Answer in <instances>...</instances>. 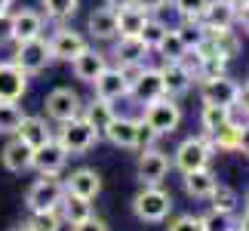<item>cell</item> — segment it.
Returning <instances> with one entry per match:
<instances>
[{
	"label": "cell",
	"instance_id": "32",
	"mask_svg": "<svg viewBox=\"0 0 249 231\" xmlns=\"http://www.w3.org/2000/svg\"><path fill=\"white\" fill-rule=\"evenodd\" d=\"M25 111L18 102H0V136H16Z\"/></svg>",
	"mask_w": 249,
	"mask_h": 231
},
{
	"label": "cell",
	"instance_id": "45",
	"mask_svg": "<svg viewBox=\"0 0 249 231\" xmlns=\"http://www.w3.org/2000/svg\"><path fill=\"white\" fill-rule=\"evenodd\" d=\"M234 108H240L246 117H249V83H243V86H240V93H237V105H234Z\"/></svg>",
	"mask_w": 249,
	"mask_h": 231
},
{
	"label": "cell",
	"instance_id": "49",
	"mask_svg": "<svg viewBox=\"0 0 249 231\" xmlns=\"http://www.w3.org/2000/svg\"><path fill=\"white\" fill-rule=\"evenodd\" d=\"M9 6H13V0H0V16L9 13Z\"/></svg>",
	"mask_w": 249,
	"mask_h": 231
},
{
	"label": "cell",
	"instance_id": "39",
	"mask_svg": "<svg viewBox=\"0 0 249 231\" xmlns=\"http://www.w3.org/2000/svg\"><path fill=\"white\" fill-rule=\"evenodd\" d=\"M163 34H166V25H163V22H157V19H148L139 37H142V40H145V43L151 46V50H154V46L160 43V37H163Z\"/></svg>",
	"mask_w": 249,
	"mask_h": 231
},
{
	"label": "cell",
	"instance_id": "40",
	"mask_svg": "<svg viewBox=\"0 0 249 231\" xmlns=\"http://www.w3.org/2000/svg\"><path fill=\"white\" fill-rule=\"evenodd\" d=\"M166 231H203V225H200V216H191V213H181L169 222Z\"/></svg>",
	"mask_w": 249,
	"mask_h": 231
},
{
	"label": "cell",
	"instance_id": "20",
	"mask_svg": "<svg viewBox=\"0 0 249 231\" xmlns=\"http://www.w3.org/2000/svg\"><path fill=\"white\" fill-rule=\"evenodd\" d=\"M117 9V37H136L142 34L145 22L151 19L148 9H142L139 3H123V6H114Z\"/></svg>",
	"mask_w": 249,
	"mask_h": 231
},
{
	"label": "cell",
	"instance_id": "10",
	"mask_svg": "<svg viewBox=\"0 0 249 231\" xmlns=\"http://www.w3.org/2000/svg\"><path fill=\"white\" fill-rule=\"evenodd\" d=\"M169 167H172V160L166 157L163 151H157V148H145L139 154V182L142 185H160L166 176H169Z\"/></svg>",
	"mask_w": 249,
	"mask_h": 231
},
{
	"label": "cell",
	"instance_id": "12",
	"mask_svg": "<svg viewBox=\"0 0 249 231\" xmlns=\"http://www.w3.org/2000/svg\"><path fill=\"white\" fill-rule=\"evenodd\" d=\"M154 53L151 46L142 40V37H117V43H114V62H117V68H139V65H145V59Z\"/></svg>",
	"mask_w": 249,
	"mask_h": 231
},
{
	"label": "cell",
	"instance_id": "4",
	"mask_svg": "<svg viewBox=\"0 0 249 231\" xmlns=\"http://www.w3.org/2000/svg\"><path fill=\"white\" fill-rule=\"evenodd\" d=\"M213 154H215V148H213V142H209L206 136H191V139H185L176 148L172 167H176L178 173H191V170L209 167V163H213Z\"/></svg>",
	"mask_w": 249,
	"mask_h": 231
},
{
	"label": "cell",
	"instance_id": "35",
	"mask_svg": "<svg viewBox=\"0 0 249 231\" xmlns=\"http://www.w3.org/2000/svg\"><path fill=\"white\" fill-rule=\"evenodd\" d=\"M206 200H213V210H218V213H234L237 210V191L228 188V185H218V182H215L213 194Z\"/></svg>",
	"mask_w": 249,
	"mask_h": 231
},
{
	"label": "cell",
	"instance_id": "42",
	"mask_svg": "<svg viewBox=\"0 0 249 231\" xmlns=\"http://www.w3.org/2000/svg\"><path fill=\"white\" fill-rule=\"evenodd\" d=\"M6 43H16V37H13V13L0 16V46H6Z\"/></svg>",
	"mask_w": 249,
	"mask_h": 231
},
{
	"label": "cell",
	"instance_id": "27",
	"mask_svg": "<svg viewBox=\"0 0 249 231\" xmlns=\"http://www.w3.org/2000/svg\"><path fill=\"white\" fill-rule=\"evenodd\" d=\"M59 213H62V222H68V225H77V222H83V219L95 216L92 213V200L80 197V194H71V191H65V197L59 204Z\"/></svg>",
	"mask_w": 249,
	"mask_h": 231
},
{
	"label": "cell",
	"instance_id": "8",
	"mask_svg": "<svg viewBox=\"0 0 249 231\" xmlns=\"http://www.w3.org/2000/svg\"><path fill=\"white\" fill-rule=\"evenodd\" d=\"M163 96V77H160V68H148L142 65L136 71V77L129 80V99H136L139 105H148Z\"/></svg>",
	"mask_w": 249,
	"mask_h": 231
},
{
	"label": "cell",
	"instance_id": "26",
	"mask_svg": "<svg viewBox=\"0 0 249 231\" xmlns=\"http://www.w3.org/2000/svg\"><path fill=\"white\" fill-rule=\"evenodd\" d=\"M185 176V191H188V197H194V200H206L209 194H213V188H215V173L209 170V167H200V170H191V173H181Z\"/></svg>",
	"mask_w": 249,
	"mask_h": 231
},
{
	"label": "cell",
	"instance_id": "24",
	"mask_svg": "<svg viewBox=\"0 0 249 231\" xmlns=\"http://www.w3.org/2000/svg\"><path fill=\"white\" fill-rule=\"evenodd\" d=\"M31 157H34V148H28L22 139H9L3 151H0V160H3V167L9 173H25V170H31Z\"/></svg>",
	"mask_w": 249,
	"mask_h": 231
},
{
	"label": "cell",
	"instance_id": "17",
	"mask_svg": "<svg viewBox=\"0 0 249 231\" xmlns=\"http://www.w3.org/2000/svg\"><path fill=\"white\" fill-rule=\"evenodd\" d=\"M160 77H163V96H169V99H178V96H185L194 86V74L181 62H163Z\"/></svg>",
	"mask_w": 249,
	"mask_h": 231
},
{
	"label": "cell",
	"instance_id": "23",
	"mask_svg": "<svg viewBox=\"0 0 249 231\" xmlns=\"http://www.w3.org/2000/svg\"><path fill=\"white\" fill-rule=\"evenodd\" d=\"M200 22L206 28H234L237 22V6L231 0H209L206 9L200 13Z\"/></svg>",
	"mask_w": 249,
	"mask_h": 231
},
{
	"label": "cell",
	"instance_id": "18",
	"mask_svg": "<svg viewBox=\"0 0 249 231\" xmlns=\"http://www.w3.org/2000/svg\"><path fill=\"white\" fill-rule=\"evenodd\" d=\"M86 31H89L95 40H114V37H117V9L108 6V3L92 9L89 19H86Z\"/></svg>",
	"mask_w": 249,
	"mask_h": 231
},
{
	"label": "cell",
	"instance_id": "46",
	"mask_svg": "<svg viewBox=\"0 0 249 231\" xmlns=\"http://www.w3.org/2000/svg\"><path fill=\"white\" fill-rule=\"evenodd\" d=\"M132 3H139L142 9H148V13H157V9H163L169 0H132Z\"/></svg>",
	"mask_w": 249,
	"mask_h": 231
},
{
	"label": "cell",
	"instance_id": "11",
	"mask_svg": "<svg viewBox=\"0 0 249 231\" xmlns=\"http://www.w3.org/2000/svg\"><path fill=\"white\" fill-rule=\"evenodd\" d=\"M31 167L40 173V176H59V173L68 167V151H65L55 136L46 142V145L34 148V157H31Z\"/></svg>",
	"mask_w": 249,
	"mask_h": 231
},
{
	"label": "cell",
	"instance_id": "41",
	"mask_svg": "<svg viewBox=\"0 0 249 231\" xmlns=\"http://www.w3.org/2000/svg\"><path fill=\"white\" fill-rule=\"evenodd\" d=\"M157 139H160L157 133L151 130L148 123H142V120H139V133H136V148H139V151H145V148H154V142H157Z\"/></svg>",
	"mask_w": 249,
	"mask_h": 231
},
{
	"label": "cell",
	"instance_id": "19",
	"mask_svg": "<svg viewBox=\"0 0 249 231\" xmlns=\"http://www.w3.org/2000/svg\"><path fill=\"white\" fill-rule=\"evenodd\" d=\"M136 133H139L136 117H120V114H114V120L105 127L102 136L108 139L114 148H136Z\"/></svg>",
	"mask_w": 249,
	"mask_h": 231
},
{
	"label": "cell",
	"instance_id": "37",
	"mask_svg": "<svg viewBox=\"0 0 249 231\" xmlns=\"http://www.w3.org/2000/svg\"><path fill=\"white\" fill-rule=\"evenodd\" d=\"M200 225H203V231H234V219L231 213H218V210H209L206 216H200Z\"/></svg>",
	"mask_w": 249,
	"mask_h": 231
},
{
	"label": "cell",
	"instance_id": "14",
	"mask_svg": "<svg viewBox=\"0 0 249 231\" xmlns=\"http://www.w3.org/2000/svg\"><path fill=\"white\" fill-rule=\"evenodd\" d=\"M92 86H95V96H99V99H108V102H120V99L129 96V80L117 65H108V68L92 80Z\"/></svg>",
	"mask_w": 249,
	"mask_h": 231
},
{
	"label": "cell",
	"instance_id": "7",
	"mask_svg": "<svg viewBox=\"0 0 249 231\" xmlns=\"http://www.w3.org/2000/svg\"><path fill=\"white\" fill-rule=\"evenodd\" d=\"M43 105H46V117L55 120V123H65V120L77 117V114L83 111V99L71 90V86H59V90H53L50 96H46Z\"/></svg>",
	"mask_w": 249,
	"mask_h": 231
},
{
	"label": "cell",
	"instance_id": "9",
	"mask_svg": "<svg viewBox=\"0 0 249 231\" xmlns=\"http://www.w3.org/2000/svg\"><path fill=\"white\" fill-rule=\"evenodd\" d=\"M237 93H240V83L231 80L228 74L203 77V83H200V99L209 102V105H228V108H234Z\"/></svg>",
	"mask_w": 249,
	"mask_h": 231
},
{
	"label": "cell",
	"instance_id": "2",
	"mask_svg": "<svg viewBox=\"0 0 249 231\" xmlns=\"http://www.w3.org/2000/svg\"><path fill=\"white\" fill-rule=\"evenodd\" d=\"M132 213H136L139 222H148V225H157L163 219H169V213H172L169 191H163L160 185H145L132 197Z\"/></svg>",
	"mask_w": 249,
	"mask_h": 231
},
{
	"label": "cell",
	"instance_id": "38",
	"mask_svg": "<svg viewBox=\"0 0 249 231\" xmlns=\"http://www.w3.org/2000/svg\"><path fill=\"white\" fill-rule=\"evenodd\" d=\"M209 0H172V6H176V13L181 19H200V13L206 9Z\"/></svg>",
	"mask_w": 249,
	"mask_h": 231
},
{
	"label": "cell",
	"instance_id": "5",
	"mask_svg": "<svg viewBox=\"0 0 249 231\" xmlns=\"http://www.w3.org/2000/svg\"><path fill=\"white\" fill-rule=\"evenodd\" d=\"M62 197H65V182L59 176H40L25 191V207L28 213H34V210H59Z\"/></svg>",
	"mask_w": 249,
	"mask_h": 231
},
{
	"label": "cell",
	"instance_id": "50",
	"mask_svg": "<svg viewBox=\"0 0 249 231\" xmlns=\"http://www.w3.org/2000/svg\"><path fill=\"white\" fill-rule=\"evenodd\" d=\"M108 6H123V3H132V0H105Z\"/></svg>",
	"mask_w": 249,
	"mask_h": 231
},
{
	"label": "cell",
	"instance_id": "16",
	"mask_svg": "<svg viewBox=\"0 0 249 231\" xmlns=\"http://www.w3.org/2000/svg\"><path fill=\"white\" fill-rule=\"evenodd\" d=\"M28 93V74L16 62H0V102H18Z\"/></svg>",
	"mask_w": 249,
	"mask_h": 231
},
{
	"label": "cell",
	"instance_id": "1",
	"mask_svg": "<svg viewBox=\"0 0 249 231\" xmlns=\"http://www.w3.org/2000/svg\"><path fill=\"white\" fill-rule=\"evenodd\" d=\"M99 139H102V133L92 127L86 117H71V120H65L59 123V136H55V142L68 151V157H83L89 148L99 145Z\"/></svg>",
	"mask_w": 249,
	"mask_h": 231
},
{
	"label": "cell",
	"instance_id": "13",
	"mask_svg": "<svg viewBox=\"0 0 249 231\" xmlns=\"http://www.w3.org/2000/svg\"><path fill=\"white\" fill-rule=\"evenodd\" d=\"M46 43H50V56H53V62H71L74 56H77L83 46H86L83 34H80V31H74V28H65V25L55 28V34H53Z\"/></svg>",
	"mask_w": 249,
	"mask_h": 231
},
{
	"label": "cell",
	"instance_id": "51",
	"mask_svg": "<svg viewBox=\"0 0 249 231\" xmlns=\"http://www.w3.org/2000/svg\"><path fill=\"white\" fill-rule=\"evenodd\" d=\"M231 3H234L237 9H240V6H246V3H249V0H231Z\"/></svg>",
	"mask_w": 249,
	"mask_h": 231
},
{
	"label": "cell",
	"instance_id": "33",
	"mask_svg": "<svg viewBox=\"0 0 249 231\" xmlns=\"http://www.w3.org/2000/svg\"><path fill=\"white\" fill-rule=\"evenodd\" d=\"M25 225L31 231H62V213L59 210H34Z\"/></svg>",
	"mask_w": 249,
	"mask_h": 231
},
{
	"label": "cell",
	"instance_id": "48",
	"mask_svg": "<svg viewBox=\"0 0 249 231\" xmlns=\"http://www.w3.org/2000/svg\"><path fill=\"white\" fill-rule=\"evenodd\" d=\"M237 228H240V231H249V207L243 210V216H240V222H237Z\"/></svg>",
	"mask_w": 249,
	"mask_h": 231
},
{
	"label": "cell",
	"instance_id": "47",
	"mask_svg": "<svg viewBox=\"0 0 249 231\" xmlns=\"http://www.w3.org/2000/svg\"><path fill=\"white\" fill-rule=\"evenodd\" d=\"M237 22H240V28H243V31L249 34V3L237 9Z\"/></svg>",
	"mask_w": 249,
	"mask_h": 231
},
{
	"label": "cell",
	"instance_id": "6",
	"mask_svg": "<svg viewBox=\"0 0 249 231\" xmlns=\"http://www.w3.org/2000/svg\"><path fill=\"white\" fill-rule=\"evenodd\" d=\"M13 62H16L25 74H40L46 65L53 62V56H50V43H46L43 37H34V40H22V43L16 46Z\"/></svg>",
	"mask_w": 249,
	"mask_h": 231
},
{
	"label": "cell",
	"instance_id": "21",
	"mask_svg": "<svg viewBox=\"0 0 249 231\" xmlns=\"http://www.w3.org/2000/svg\"><path fill=\"white\" fill-rule=\"evenodd\" d=\"M65 191L95 200V197H99V191H102V176H99L92 167H80V170H74L71 176H68V182H65Z\"/></svg>",
	"mask_w": 249,
	"mask_h": 231
},
{
	"label": "cell",
	"instance_id": "30",
	"mask_svg": "<svg viewBox=\"0 0 249 231\" xmlns=\"http://www.w3.org/2000/svg\"><path fill=\"white\" fill-rule=\"evenodd\" d=\"M154 53L163 56V62H181V56L188 53V46L181 43V37L176 34V28H166V34L160 37V43L154 46Z\"/></svg>",
	"mask_w": 249,
	"mask_h": 231
},
{
	"label": "cell",
	"instance_id": "29",
	"mask_svg": "<svg viewBox=\"0 0 249 231\" xmlns=\"http://www.w3.org/2000/svg\"><path fill=\"white\" fill-rule=\"evenodd\" d=\"M234 120V108H228V105H209L203 102V114H200V123H203V133L206 136H213L225 127V123Z\"/></svg>",
	"mask_w": 249,
	"mask_h": 231
},
{
	"label": "cell",
	"instance_id": "22",
	"mask_svg": "<svg viewBox=\"0 0 249 231\" xmlns=\"http://www.w3.org/2000/svg\"><path fill=\"white\" fill-rule=\"evenodd\" d=\"M16 136L22 139L28 148H40V145H46V142L53 139V130H50V123H46L43 117H31V114H25L22 123H18V130H16Z\"/></svg>",
	"mask_w": 249,
	"mask_h": 231
},
{
	"label": "cell",
	"instance_id": "52",
	"mask_svg": "<svg viewBox=\"0 0 249 231\" xmlns=\"http://www.w3.org/2000/svg\"><path fill=\"white\" fill-rule=\"evenodd\" d=\"M13 231H31V228H28V225H22V228H13Z\"/></svg>",
	"mask_w": 249,
	"mask_h": 231
},
{
	"label": "cell",
	"instance_id": "43",
	"mask_svg": "<svg viewBox=\"0 0 249 231\" xmlns=\"http://www.w3.org/2000/svg\"><path fill=\"white\" fill-rule=\"evenodd\" d=\"M71 231H111V228H108V222H105V219L89 216V219H83V222L71 225Z\"/></svg>",
	"mask_w": 249,
	"mask_h": 231
},
{
	"label": "cell",
	"instance_id": "31",
	"mask_svg": "<svg viewBox=\"0 0 249 231\" xmlns=\"http://www.w3.org/2000/svg\"><path fill=\"white\" fill-rule=\"evenodd\" d=\"M176 34L181 37V43H185L188 50H197V46L206 40V25L200 22V19H185V22L176 28Z\"/></svg>",
	"mask_w": 249,
	"mask_h": 231
},
{
	"label": "cell",
	"instance_id": "36",
	"mask_svg": "<svg viewBox=\"0 0 249 231\" xmlns=\"http://www.w3.org/2000/svg\"><path fill=\"white\" fill-rule=\"evenodd\" d=\"M80 0H43V9L46 16L55 19V22H65V19H71L74 13H77Z\"/></svg>",
	"mask_w": 249,
	"mask_h": 231
},
{
	"label": "cell",
	"instance_id": "28",
	"mask_svg": "<svg viewBox=\"0 0 249 231\" xmlns=\"http://www.w3.org/2000/svg\"><path fill=\"white\" fill-rule=\"evenodd\" d=\"M114 114H117V111H114V102L99 99V96H95L92 102H86V105H83L80 117H86V120H89L99 133H105V127H108V123L114 120Z\"/></svg>",
	"mask_w": 249,
	"mask_h": 231
},
{
	"label": "cell",
	"instance_id": "3",
	"mask_svg": "<svg viewBox=\"0 0 249 231\" xmlns=\"http://www.w3.org/2000/svg\"><path fill=\"white\" fill-rule=\"evenodd\" d=\"M142 123H148L157 136H169V133L178 130L181 123V108L176 105V99L169 96H160V99L145 105V114H142Z\"/></svg>",
	"mask_w": 249,
	"mask_h": 231
},
{
	"label": "cell",
	"instance_id": "44",
	"mask_svg": "<svg viewBox=\"0 0 249 231\" xmlns=\"http://www.w3.org/2000/svg\"><path fill=\"white\" fill-rule=\"evenodd\" d=\"M237 151L249 154V120L240 123V133H237Z\"/></svg>",
	"mask_w": 249,
	"mask_h": 231
},
{
	"label": "cell",
	"instance_id": "53",
	"mask_svg": "<svg viewBox=\"0 0 249 231\" xmlns=\"http://www.w3.org/2000/svg\"><path fill=\"white\" fill-rule=\"evenodd\" d=\"M246 207H249V194H246Z\"/></svg>",
	"mask_w": 249,
	"mask_h": 231
},
{
	"label": "cell",
	"instance_id": "34",
	"mask_svg": "<svg viewBox=\"0 0 249 231\" xmlns=\"http://www.w3.org/2000/svg\"><path fill=\"white\" fill-rule=\"evenodd\" d=\"M237 133H240V123H225L218 133H213V136H206L209 142H213L215 151H237Z\"/></svg>",
	"mask_w": 249,
	"mask_h": 231
},
{
	"label": "cell",
	"instance_id": "15",
	"mask_svg": "<svg viewBox=\"0 0 249 231\" xmlns=\"http://www.w3.org/2000/svg\"><path fill=\"white\" fill-rule=\"evenodd\" d=\"M105 68H108V56L99 53V50H92V46H83V50L71 59V71L83 83H92Z\"/></svg>",
	"mask_w": 249,
	"mask_h": 231
},
{
	"label": "cell",
	"instance_id": "25",
	"mask_svg": "<svg viewBox=\"0 0 249 231\" xmlns=\"http://www.w3.org/2000/svg\"><path fill=\"white\" fill-rule=\"evenodd\" d=\"M13 37H16V43L43 37V16L34 13V9H18L13 16Z\"/></svg>",
	"mask_w": 249,
	"mask_h": 231
},
{
	"label": "cell",
	"instance_id": "54",
	"mask_svg": "<svg viewBox=\"0 0 249 231\" xmlns=\"http://www.w3.org/2000/svg\"><path fill=\"white\" fill-rule=\"evenodd\" d=\"M234 231H240V228H234Z\"/></svg>",
	"mask_w": 249,
	"mask_h": 231
}]
</instances>
